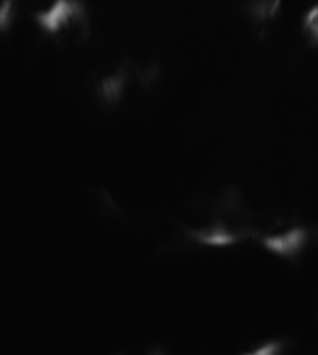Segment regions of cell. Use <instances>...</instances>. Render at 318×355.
<instances>
[{
    "label": "cell",
    "mask_w": 318,
    "mask_h": 355,
    "mask_svg": "<svg viewBox=\"0 0 318 355\" xmlns=\"http://www.w3.org/2000/svg\"><path fill=\"white\" fill-rule=\"evenodd\" d=\"M83 18V8L77 0H53L39 12L37 21L50 34H59Z\"/></svg>",
    "instance_id": "1"
},
{
    "label": "cell",
    "mask_w": 318,
    "mask_h": 355,
    "mask_svg": "<svg viewBox=\"0 0 318 355\" xmlns=\"http://www.w3.org/2000/svg\"><path fill=\"white\" fill-rule=\"evenodd\" d=\"M302 24L307 33L318 40V3L307 10Z\"/></svg>",
    "instance_id": "2"
}]
</instances>
